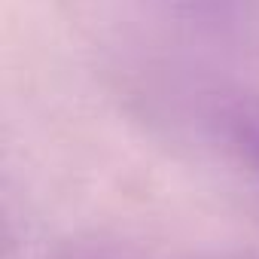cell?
I'll use <instances>...</instances> for the list:
<instances>
[{"instance_id": "obj_1", "label": "cell", "mask_w": 259, "mask_h": 259, "mask_svg": "<svg viewBox=\"0 0 259 259\" xmlns=\"http://www.w3.org/2000/svg\"><path fill=\"white\" fill-rule=\"evenodd\" d=\"M250 141H253V150L259 153V125H253V132H250Z\"/></svg>"}]
</instances>
